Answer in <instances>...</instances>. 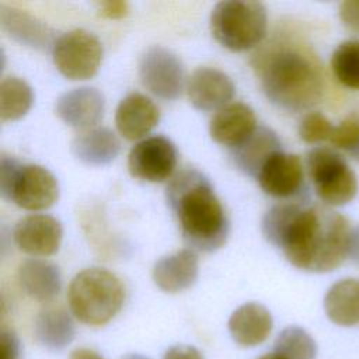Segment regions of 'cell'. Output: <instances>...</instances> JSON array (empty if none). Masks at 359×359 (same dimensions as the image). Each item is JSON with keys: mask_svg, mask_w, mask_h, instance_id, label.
I'll list each match as a JSON object with an SVG mask.
<instances>
[{"mask_svg": "<svg viewBox=\"0 0 359 359\" xmlns=\"http://www.w3.org/2000/svg\"><path fill=\"white\" fill-rule=\"evenodd\" d=\"M262 234L297 269L325 273L337 269L348 255V219L320 205L280 203L262 219Z\"/></svg>", "mask_w": 359, "mask_h": 359, "instance_id": "6da1fadb", "label": "cell"}, {"mask_svg": "<svg viewBox=\"0 0 359 359\" xmlns=\"http://www.w3.org/2000/svg\"><path fill=\"white\" fill-rule=\"evenodd\" d=\"M264 94L280 109L299 112L316 105L324 91V76L316 55L306 46L279 41L254 65Z\"/></svg>", "mask_w": 359, "mask_h": 359, "instance_id": "7a4b0ae2", "label": "cell"}, {"mask_svg": "<svg viewBox=\"0 0 359 359\" xmlns=\"http://www.w3.org/2000/svg\"><path fill=\"white\" fill-rule=\"evenodd\" d=\"M167 203L184 241L194 250L213 252L227 240L229 217L209 180L195 168H184L167 187Z\"/></svg>", "mask_w": 359, "mask_h": 359, "instance_id": "3957f363", "label": "cell"}, {"mask_svg": "<svg viewBox=\"0 0 359 359\" xmlns=\"http://www.w3.org/2000/svg\"><path fill=\"white\" fill-rule=\"evenodd\" d=\"M125 289L116 275L104 268H87L70 282L67 302L72 314L83 324L104 325L122 309Z\"/></svg>", "mask_w": 359, "mask_h": 359, "instance_id": "277c9868", "label": "cell"}, {"mask_svg": "<svg viewBox=\"0 0 359 359\" xmlns=\"http://www.w3.org/2000/svg\"><path fill=\"white\" fill-rule=\"evenodd\" d=\"M210 31L223 48L233 52L248 50L265 38V6L245 0L220 1L212 10Z\"/></svg>", "mask_w": 359, "mask_h": 359, "instance_id": "5b68a950", "label": "cell"}, {"mask_svg": "<svg viewBox=\"0 0 359 359\" xmlns=\"http://www.w3.org/2000/svg\"><path fill=\"white\" fill-rule=\"evenodd\" d=\"M0 192L6 201L27 210L50 208L59 196L55 175L36 164H21L3 154L0 158Z\"/></svg>", "mask_w": 359, "mask_h": 359, "instance_id": "8992f818", "label": "cell"}, {"mask_svg": "<svg viewBox=\"0 0 359 359\" xmlns=\"http://www.w3.org/2000/svg\"><path fill=\"white\" fill-rule=\"evenodd\" d=\"M307 172L317 196L330 206L349 203L358 194V180L346 160L330 147L307 153Z\"/></svg>", "mask_w": 359, "mask_h": 359, "instance_id": "52a82bcc", "label": "cell"}, {"mask_svg": "<svg viewBox=\"0 0 359 359\" xmlns=\"http://www.w3.org/2000/svg\"><path fill=\"white\" fill-rule=\"evenodd\" d=\"M102 56V43L86 29H73L63 34L56 39L52 49L56 69L69 80H88L95 76Z\"/></svg>", "mask_w": 359, "mask_h": 359, "instance_id": "ba28073f", "label": "cell"}, {"mask_svg": "<svg viewBox=\"0 0 359 359\" xmlns=\"http://www.w3.org/2000/svg\"><path fill=\"white\" fill-rule=\"evenodd\" d=\"M139 79L156 97L177 100L185 84V70L175 53L163 48H149L139 62Z\"/></svg>", "mask_w": 359, "mask_h": 359, "instance_id": "9c48e42d", "label": "cell"}, {"mask_svg": "<svg viewBox=\"0 0 359 359\" xmlns=\"http://www.w3.org/2000/svg\"><path fill=\"white\" fill-rule=\"evenodd\" d=\"M177 165V149L164 136H150L136 143L128 156L132 177L147 182L168 180Z\"/></svg>", "mask_w": 359, "mask_h": 359, "instance_id": "30bf717a", "label": "cell"}, {"mask_svg": "<svg viewBox=\"0 0 359 359\" xmlns=\"http://www.w3.org/2000/svg\"><path fill=\"white\" fill-rule=\"evenodd\" d=\"M62 224L49 215H29L21 219L13 231L18 250L35 255L48 257L55 254L62 243Z\"/></svg>", "mask_w": 359, "mask_h": 359, "instance_id": "8fae6325", "label": "cell"}, {"mask_svg": "<svg viewBox=\"0 0 359 359\" xmlns=\"http://www.w3.org/2000/svg\"><path fill=\"white\" fill-rule=\"evenodd\" d=\"M303 164L299 156L276 151L262 165L257 175L261 189L273 198H289L303 185Z\"/></svg>", "mask_w": 359, "mask_h": 359, "instance_id": "7c38bea8", "label": "cell"}, {"mask_svg": "<svg viewBox=\"0 0 359 359\" xmlns=\"http://www.w3.org/2000/svg\"><path fill=\"white\" fill-rule=\"evenodd\" d=\"M234 91L231 79L212 67L196 69L187 84L188 98L199 111H220L233 100Z\"/></svg>", "mask_w": 359, "mask_h": 359, "instance_id": "4fadbf2b", "label": "cell"}, {"mask_svg": "<svg viewBox=\"0 0 359 359\" xmlns=\"http://www.w3.org/2000/svg\"><path fill=\"white\" fill-rule=\"evenodd\" d=\"M104 95L93 87H79L65 93L56 101V115L69 126L79 129L94 128L104 115Z\"/></svg>", "mask_w": 359, "mask_h": 359, "instance_id": "5bb4252c", "label": "cell"}, {"mask_svg": "<svg viewBox=\"0 0 359 359\" xmlns=\"http://www.w3.org/2000/svg\"><path fill=\"white\" fill-rule=\"evenodd\" d=\"M257 129V118L251 107L243 102L229 104L210 119V137L231 149L244 143Z\"/></svg>", "mask_w": 359, "mask_h": 359, "instance_id": "9a60e30c", "label": "cell"}, {"mask_svg": "<svg viewBox=\"0 0 359 359\" xmlns=\"http://www.w3.org/2000/svg\"><path fill=\"white\" fill-rule=\"evenodd\" d=\"M160 121L157 105L140 93L126 95L115 112L118 132L128 140H137L149 135Z\"/></svg>", "mask_w": 359, "mask_h": 359, "instance_id": "2e32d148", "label": "cell"}, {"mask_svg": "<svg viewBox=\"0 0 359 359\" xmlns=\"http://www.w3.org/2000/svg\"><path fill=\"white\" fill-rule=\"evenodd\" d=\"M227 325L236 344L241 346H257L269 337L273 320L265 306L257 302H248L231 313Z\"/></svg>", "mask_w": 359, "mask_h": 359, "instance_id": "e0dca14e", "label": "cell"}, {"mask_svg": "<svg viewBox=\"0 0 359 359\" xmlns=\"http://www.w3.org/2000/svg\"><path fill=\"white\" fill-rule=\"evenodd\" d=\"M199 265L194 250H181L163 257L154 264L153 280L165 293H178L191 287L198 279Z\"/></svg>", "mask_w": 359, "mask_h": 359, "instance_id": "ac0fdd59", "label": "cell"}, {"mask_svg": "<svg viewBox=\"0 0 359 359\" xmlns=\"http://www.w3.org/2000/svg\"><path fill=\"white\" fill-rule=\"evenodd\" d=\"M0 24L10 38L32 49H53L56 42L53 41L55 32L52 28L14 7H7L4 4L0 6Z\"/></svg>", "mask_w": 359, "mask_h": 359, "instance_id": "d6986e66", "label": "cell"}, {"mask_svg": "<svg viewBox=\"0 0 359 359\" xmlns=\"http://www.w3.org/2000/svg\"><path fill=\"white\" fill-rule=\"evenodd\" d=\"M121 142L116 135L104 126H94L77 133L72 142L73 156L90 165H104L119 154Z\"/></svg>", "mask_w": 359, "mask_h": 359, "instance_id": "ffe728a7", "label": "cell"}, {"mask_svg": "<svg viewBox=\"0 0 359 359\" xmlns=\"http://www.w3.org/2000/svg\"><path fill=\"white\" fill-rule=\"evenodd\" d=\"M18 283L31 299L49 302L62 289V275L55 264L34 258L27 259L18 268Z\"/></svg>", "mask_w": 359, "mask_h": 359, "instance_id": "44dd1931", "label": "cell"}, {"mask_svg": "<svg viewBox=\"0 0 359 359\" xmlns=\"http://www.w3.org/2000/svg\"><path fill=\"white\" fill-rule=\"evenodd\" d=\"M280 150L276 133L265 126H258L244 143L233 149V160L240 171L257 178L264 163Z\"/></svg>", "mask_w": 359, "mask_h": 359, "instance_id": "7402d4cb", "label": "cell"}, {"mask_svg": "<svg viewBox=\"0 0 359 359\" xmlns=\"http://www.w3.org/2000/svg\"><path fill=\"white\" fill-rule=\"evenodd\" d=\"M74 334V321L62 307H46L38 313L34 321L35 339L52 352L65 349L73 341Z\"/></svg>", "mask_w": 359, "mask_h": 359, "instance_id": "603a6c76", "label": "cell"}, {"mask_svg": "<svg viewBox=\"0 0 359 359\" xmlns=\"http://www.w3.org/2000/svg\"><path fill=\"white\" fill-rule=\"evenodd\" d=\"M324 311L328 320L339 327L359 324V279H341L324 296Z\"/></svg>", "mask_w": 359, "mask_h": 359, "instance_id": "cb8c5ba5", "label": "cell"}, {"mask_svg": "<svg viewBox=\"0 0 359 359\" xmlns=\"http://www.w3.org/2000/svg\"><path fill=\"white\" fill-rule=\"evenodd\" d=\"M31 87L18 77H6L0 84V116L1 121L22 118L32 105Z\"/></svg>", "mask_w": 359, "mask_h": 359, "instance_id": "d4e9b609", "label": "cell"}, {"mask_svg": "<svg viewBox=\"0 0 359 359\" xmlns=\"http://www.w3.org/2000/svg\"><path fill=\"white\" fill-rule=\"evenodd\" d=\"M273 351L283 359H316L318 349L314 338L304 328L289 325L278 334Z\"/></svg>", "mask_w": 359, "mask_h": 359, "instance_id": "484cf974", "label": "cell"}, {"mask_svg": "<svg viewBox=\"0 0 359 359\" xmlns=\"http://www.w3.org/2000/svg\"><path fill=\"white\" fill-rule=\"evenodd\" d=\"M331 69L342 86L359 90V41L339 43L331 55Z\"/></svg>", "mask_w": 359, "mask_h": 359, "instance_id": "4316f807", "label": "cell"}, {"mask_svg": "<svg viewBox=\"0 0 359 359\" xmlns=\"http://www.w3.org/2000/svg\"><path fill=\"white\" fill-rule=\"evenodd\" d=\"M334 125L321 112H309L303 116L299 125V136L309 144L330 142Z\"/></svg>", "mask_w": 359, "mask_h": 359, "instance_id": "83f0119b", "label": "cell"}, {"mask_svg": "<svg viewBox=\"0 0 359 359\" xmlns=\"http://www.w3.org/2000/svg\"><path fill=\"white\" fill-rule=\"evenodd\" d=\"M330 143L345 151H352L359 143V116L352 114L338 125H334Z\"/></svg>", "mask_w": 359, "mask_h": 359, "instance_id": "f1b7e54d", "label": "cell"}, {"mask_svg": "<svg viewBox=\"0 0 359 359\" xmlns=\"http://www.w3.org/2000/svg\"><path fill=\"white\" fill-rule=\"evenodd\" d=\"M1 359H20V339L17 334L6 327L0 331Z\"/></svg>", "mask_w": 359, "mask_h": 359, "instance_id": "f546056e", "label": "cell"}, {"mask_svg": "<svg viewBox=\"0 0 359 359\" xmlns=\"http://www.w3.org/2000/svg\"><path fill=\"white\" fill-rule=\"evenodd\" d=\"M339 20L352 32L359 34V0H346L339 4Z\"/></svg>", "mask_w": 359, "mask_h": 359, "instance_id": "4dcf8cb0", "label": "cell"}, {"mask_svg": "<svg viewBox=\"0 0 359 359\" xmlns=\"http://www.w3.org/2000/svg\"><path fill=\"white\" fill-rule=\"evenodd\" d=\"M163 359H203V355L198 348L192 345L180 344L168 348Z\"/></svg>", "mask_w": 359, "mask_h": 359, "instance_id": "1f68e13d", "label": "cell"}, {"mask_svg": "<svg viewBox=\"0 0 359 359\" xmlns=\"http://www.w3.org/2000/svg\"><path fill=\"white\" fill-rule=\"evenodd\" d=\"M98 11L105 18H122L128 14L126 1H102L98 4Z\"/></svg>", "mask_w": 359, "mask_h": 359, "instance_id": "d6a6232c", "label": "cell"}, {"mask_svg": "<svg viewBox=\"0 0 359 359\" xmlns=\"http://www.w3.org/2000/svg\"><path fill=\"white\" fill-rule=\"evenodd\" d=\"M348 255H351L353 261L359 262V226H356L355 229H351Z\"/></svg>", "mask_w": 359, "mask_h": 359, "instance_id": "836d02e7", "label": "cell"}, {"mask_svg": "<svg viewBox=\"0 0 359 359\" xmlns=\"http://www.w3.org/2000/svg\"><path fill=\"white\" fill-rule=\"evenodd\" d=\"M69 359H104V356L90 348H77L72 351Z\"/></svg>", "mask_w": 359, "mask_h": 359, "instance_id": "e575fe53", "label": "cell"}, {"mask_svg": "<svg viewBox=\"0 0 359 359\" xmlns=\"http://www.w3.org/2000/svg\"><path fill=\"white\" fill-rule=\"evenodd\" d=\"M258 359H283L282 356H279L278 353H275V352H272V353H265V355H262V356H259Z\"/></svg>", "mask_w": 359, "mask_h": 359, "instance_id": "d590c367", "label": "cell"}, {"mask_svg": "<svg viewBox=\"0 0 359 359\" xmlns=\"http://www.w3.org/2000/svg\"><path fill=\"white\" fill-rule=\"evenodd\" d=\"M349 154H351L355 160H358V161H359V143H358V146H356L352 151H349Z\"/></svg>", "mask_w": 359, "mask_h": 359, "instance_id": "8d00e7d4", "label": "cell"}, {"mask_svg": "<svg viewBox=\"0 0 359 359\" xmlns=\"http://www.w3.org/2000/svg\"><path fill=\"white\" fill-rule=\"evenodd\" d=\"M125 359H147V358L140 356V355H129V356H126Z\"/></svg>", "mask_w": 359, "mask_h": 359, "instance_id": "74e56055", "label": "cell"}]
</instances>
